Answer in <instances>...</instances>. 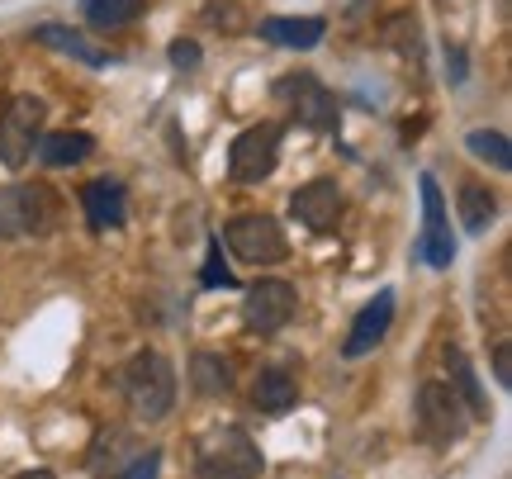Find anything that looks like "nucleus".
Masks as SVG:
<instances>
[{"label":"nucleus","instance_id":"f257e3e1","mask_svg":"<svg viewBox=\"0 0 512 479\" xmlns=\"http://www.w3.org/2000/svg\"><path fill=\"white\" fill-rule=\"evenodd\" d=\"M119 394H124L128 413L138 423H162L166 413L176 408V366L152 347L133 351L119 366Z\"/></svg>","mask_w":512,"mask_h":479},{"label":"nucleus","instance_id":"f03ea898","mask_svg":"<svg viewBox=\"0 0 512 479\" xmlns=\"http://www.w3.org/2000/svg\"><path fill=\"white\" fill-rule=\"evenodd\" d=\"M266 470L247 427H214L195 446V475L200 479H256Z\"/></svg>","mask_w":512,"mask_h":479},{"label":"nucleus","instance_id":"7ed1b4c3","mask_svg":"<svg viewBox=\"0 0 512 479\" xmlns=\"http://www.w3.org/2000/svg\"><path fill=\"white\" fill-rule=\"evenodd\" d=\"M271 100L275 105H285V110H290L309 133H337V124H342V105H337V95H332L313 72L280 76V81L271 86Z\"/></svg>","mask_w":512,"mask_h":479},{"label":"nucleus","instance_id":"20e7f679","mask_svg":"<svg viewBox=\"0 0 512 479\" xmlns=\"http://www.w3.org/2000/svg\"><path fill=\"white\" fill-rule=\"evenodd\" d=\"M43 119H48V105L38 95H10L5 100V110H0V166L5 171H24L34 162Z\"/></svg>","mask_w":512,"mask_h":479},{"label":"nucleus","instance_id":"39448f33","mask_svg":"<svg viewBox=\"0 0 512 479\" xmlns=\"http://www.w3.org/2000/svg\"><path fill=\"white\" fill-rule=\"evenodd\" d=\"M57 223V200L48 185H5L0 190V238H43Z\"/></svg>","mask_w":512,"mask_h":479},{"label":"nucleus","instance_id":"423d86ee","mask_svg":"<svg viewBox=\"0 0 512 479\" xmlns=\"http://www.w3.org/2000/svg\"><path fill=\"white\" fill-rule=\"evenodd\" d=\"M219 247H228L247 266H275V261H285V252H290L285 228L271 214H233V219L223 223Z\"/></svg>","mask_w":512,"mask_h":479},{"label":"nucleus","instance_id":"0eeeda50","mask_svg":"<svg viewBox=\"0 0 512 479\" xmlns=\"http://www.w3.org/2000/svg\"><path fill=\"white\" fill-rule=\"evenodd\" d=\"M280 138L285 129L275 119H261V124H247V129L233 138L228 148V176L233 185H261L280 166Z\"/></svg>","mask_w":512,"mask_h":479},{"label":"nucleus","instance_id":"6e6552de","mask_svg":"<svg viewBox=\"0 0 512 479\" xmlns=\"http://www.w3.org/2000/svg\"><path fill=\"white\" fill-rule=\"evenodd\" d=\"M422 190V233H418V261H427L432 271H451L456 261V233H451V209H446V195L432 171L418 176Z\"/></svg>","mask_w":512,"mask_h":479},{"label":"nucleus","instance_id":"1a4fd4ad","mask_svg":"<svg viewBox=\"0 0 512 479\" xmlns=\"http://www.w3.org/2000/svg\"><path fill=\"white\" fill-rule=\"evenodd\" d=\"M413 413H418V432L432 446L460 442L465 427H470V413H465V404L451 394L446 380H427V385L418 389V408H413Z\"/></svg>","mask_w":512,"mask_h":479},{"label":"nucleus","instance_id":"9d476101","mask_svg":"<svg viewBox=\"0 0 512 479\" xmlns=\"http://www.w3.org/2000/svg\"><path fill=\"white\" fill-rule=\"evenodd\" d=\"M294 309H299V295H294L290 280L280 276H261L242 299V323L261 337H275L280 328H290Z\"/></svg>","mask_w":512,"mask_h":479},{"label":"nucleus","instance_id":"9b49d317","mask_svg":"<svg viewBox=\"0 0 512 479\" xmlns=\"http://www.w3.org/2000/svg\"><path fill=\"white\" fill-rule=\"evenodd\" d=\"M290 214L294 223H304L309 233H332L337 219H342V185L332 176H318V181L299 185L290 195Z\"/></svg>","mask_w":512,"mask_h":479},{"label":"nucleus","instance_id":"f8f14e48","mask_svg":"<svg viewBox=\"0 0 512 479\" xmlns=\"http://www.w3.org/2000/svg\"><path fill=\"white\" fill-rule=\"evenodd\" d=\"M389 323H394V290L384 285L380 295H375L366 309H361V314L351 318L347 342H342V356H347V361H361V356H370V351H375L384 337H389Z\"/></svg>","mask_w":512,"mask_h":479},{"label":"nucleus","instance_id":"ddd939ff","mask_svg":"<svg viewBox=\"0 0 512 479\" xmlns=\"http://www.w3.org/2000/svg\"><path fill=\"white\" fill-rule=\"evenodd\" d=\"M81 209H86V223L95 233H110V228H124L128 223V190L124 181L114 176H95V181L81 185Z\"/></svg>","mask_w":512,"mask_h":479},{"label":"nucleus","instance_id":"4468645a","mask_svg":"<svg viewBox=\"0 0 512 479\" xmlns=\"http://www.w3.org/2000/svg\"><path fill=\"white\" fill-rule=\"evenodd\" d=\"M256 34L275 43V48H290V53H313L323 34H328V19L323 15H266L256 24Z\"/></svg>","mask_w":512,"mask_h":479},{"label":"nucleus","instance_id":"2eb2a0df","mask_svg":"<svg viewBox=\"0 0 512 479\" xmlns=\"http://www.w3.org/2000/svg\"><path fill=\"white\" fill-rule=\"evenodd\" d=\"M34 43H43V48H53V53H67L72 62H86V67H110L114 57L110 48H100V43H91L86 34H76V29H67V24H34Z\"/></svg>","mask_w":512,"mask_h":479},{"label":"nucleus","instance_id":"dca6fc26","mask_svg":"<svg viewBox=\"0 0 512 479\" xmlns=\"http://www.w3.org/2000/svg\"><path fill=\"white\" fill-rule=\"evenodd\" d=\"M446 375H451L446 385H451V394H456L460 404H465L470 423H484V418H489V399H484L475 366H470V356H465L460 347H446Z\"/></svg>","mask_w":512,"mask_h":479},{"label":"nucleus","instance_id":"f3484780","mask_svg":"<svg viewBox=\"0 0 512 479\" xmlns=\"http://www.w3.org/2000/svg\"><path fill=\"white\" fill-rule=\"evenodd\" d=\"M91 152H95V138H91V133L57 129V133H43V138H38L34 157L43 166H76V162H86Z\"/></svg>","mask_w":512,"mask_h":479},{"label":"nucleus","instance_id":"a211bd4d","mask_svg":"<svg viewBox=\"0 0 512 479\" xmlns=\"http://www.w3.org/2000/svg\"><path fill=\"white\" fill-rule=\"evenodd\" d=\"M456 214H460V223H465V233H484V228L498 219V195L484 181H460Z\"/></svg>","mask_w":512,"mask_h":479},{"label":"nucleus","instance_id":"6ab92c4d","mask_svg":"<svg viewBox=\"0 0 512 479\" xmlns=\"http://www.w3.org/2000/svg\"><path fill=\"white\" fill-rule=\"evenodd\" d=\"M190 389L204 394V399H219L233 389V361L219 356V351H195L190 356Z\"/></svg>","mask_w":512,"mask_h":479},{"label":"nucleus","instance_id":"aec40b11","mask_svg":"<svg viewBox=\"0 0 512 479\" xmlns=\"http://www.w3.org/2000/svg\"><path fill=\"white\" fill-rule=\"evenodd\" d=\"M147 5L152 0H81V19L91 29H124L147 15Z\"/></svg>","mask_w":512,"mask_h":479},{"label":"nucleus","instance_id":"412c9836","mask_svg":"<svg viewBox=\"0 0 512 479\" xmlns=\"http://www.w3.org/2000/svg\"><path fill=\"white\" fill-rule=\"evenodd\" d=\"M294 399H299V385H294V375H285V370H261L252 385V404L261 408V413H290Z\"/></svg>","mask_w":512,"mask_h":479},{"label":"nucleus","instance_id":"4be33fe9","mask_svg":"<svg viewBox=\"0 0 512 479\" xmlns=\"http://www.w3.org/2000/svg\"><path fill=\"white\" fill-rule=\"evenodd\" d=\"M465 148H470V157L489 162L494 171H512V143L498 129H470L465 133Z\"/></svg>","mask_w":512,"mask_h":479},{"label":"nucleus","instance_id":"5701e85b","mask_svg":"<svg viewBox=\"0 0 512 479\" xmlns=\"http://www.w3.org/2000/svg\"><path fill=\"white\" fill-rule=\"evenodd\" d=\"M422 29H418V15H408V10H403V15H389L384 19V43H394V48H399L403 57H408V62H413V67H422Z\"/></svg>","mask_w":512,"mask_h":479},{"label":"nucleus","instance_id":"b1692460","mask_svg":"<svg viewBox=\"0 0 512 479\" xmlns=\"http://www.w3.org/2000/svg\"><path fill=\"white\" fill-rule=\"evenodd\" d=\"M200 285H204V290H233V285H238V280H233V271L223 266V247H219V238H209V252H204Z\"/></svg>","mask_w":512,"mask_h":479},{"label":"nucleus","instance_id":"393cba45","mask_svg":"<svg viewBox=\"0 0 512 479\" xmlns=\"http://www.w3.org/2000/svg\"><path fill=\"white\" fill-rule=\"evenodd\" d=\"M166 57H171V67H176V72H200V62H204V53H200V43H195V38H171Z\"/></svg>","mask_w":512,"mask_h":479},{"label":"nucleus","instance_id":"a878e982","mask_svg":"<svg viewBox=\"0 0 512 479\" xmlns=\"http://www.w3.org/2000/svg\"><path fill=\"white\" fill-rule=\"evenodd\" d=\"M157 475H162V451H157V446H147L143 456L128 465V470H124L119 479H157Z\"/></svg>","mask_w":512,"mask_h":479},{"label":"nucleus","instance_id":"bb28decb","mask_svg":"<svg viewBox=\"0 0 512 479\" xmlns=\"http://www.w3.org/2000/svg\"><path fill=\"white\" fill-rule=\"evenodd\" d=\"M494 375H498V385H512V366H508V342H498V347H494Z\"/></svg>","mask_w":512,"mask_h":479},{"label":"nucleus","instance_id":"cd10ccee","mask_svg":"<svg viewBox=\"0 0 512 479\" xmlns=\"http://www.w3.org/2000/svg\"><path fill=\"white\" fill-rule=\"evenodd\" d=\"M446 62H451V86H460V81H465V53H460V48H446Z\"/></svg>","mask_w":512,"mask_h":479},{"label":"nucleus","instance_id":"c85d7f7f","mask_svg":"<svg viewBox=\"0 0 512 479\" xmlns=\"http://www.w3.org/2000/svg\"><path fill=\"white\" fill-rule=\"evenodd\" d=\"M15 479H57L53 470H24V475H15Z\"/></svg>","mask_w":512,"mask_h":479}]
</instances>
